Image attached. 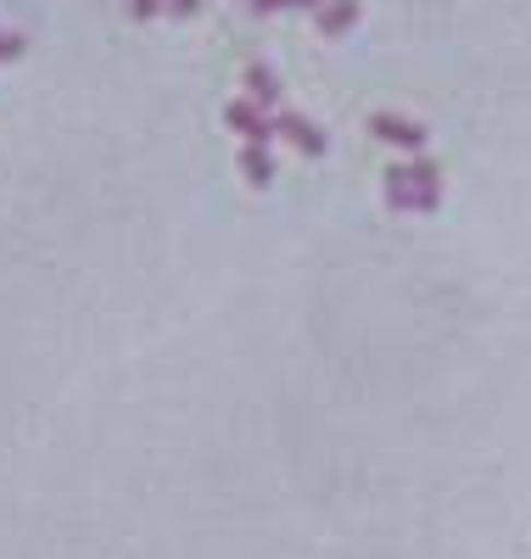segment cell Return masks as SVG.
Masks as SVG:
<instances>
[{
    "label": "cell",
    "mask_w": 531,
    "mask_h": 559,
    "mask_svg": "<svg viewBox=\"0 0 531 559\" xmlns=\"http://www.w3.org/2000/svg\"><path fill=\"white\" fill-rule=\"evenodd\" d=\"M369 134L380 140V146H398V152H409V157H420V152H425V140H430L425 123L398 118V112H369Z\"/></svg>",
    "instance_id": "obj_1"
},
{
    "label": "cell",
    "mask_w": 531,
    "mask_h": 559,
    "mask_svg": "<svg viewBox=\"0 0 531 559\" xmlns=\"http://www.w3.org/2000/svg\"><path fill=\"white\" fill-rule=\"evenodd\" d=\"M274 140H285V146H297L303 157H324L330 152V134L314 123V118H303V112H274Z\"/></svg>",
    "instance_id": "obj_2"
},
{
    "label": "cell",
    "mask_w": 531,
    "mask_h": 559,
    "mask_svg": "<svg viewBox=\"0 0 531 559\" xmlns=\"http://www.w3.org/2000/svg\"><path fill=\"white\" fill-rule=\"evenodd\" d=\"M224 123H229L240 140H247V146H269V140H274V112H263V107L247 102V96L224 107Z\"/></svg>",
    "instance_id": "obj_3"
},
{
    "label": "cell",
    "mask_w": 531,
    "mask_h": 559,
    "mask_svg": "<svg viewBox=\"0 0 531 559\" xmlns=\"http://www.w3.org/2000/svg\"><path fill=\"white\" fill-rule=\"evenodd\" d=\"M409 197H414V213H437L442 207V168L430 157H409Z\"/></svg>",
    "instance_id": "obj_4"
},
{
    "label": "cell",
    "mask_w": 531,
    "mask_h": 559,
    "mask_svg": "<svg viewBox=\"0 0 531 559\" xmlns=\"http://www.w3.org/2000/svg\"><path fill=\"white\" fill-rule=\"evenodd\" d=\"M358 17H364L358 0H324V7L314 12L319 39H342V34H353V28H358Z\"/></svg>",
    "instance_id": "obj_5"
},
{
    "label": "cell",
    "mask_w": 531,
    "mask_h": 559,
    "mask_svg": "<svg viewBox=\"0 0 531 559\" xmlns=\"http://www.w3.org/2000/svg\"><path fill=\"white\" fill-rule=\"evenodd\" d=\"M247 102H258L263 112H280V79L269 62H252L247 68Z\"/></svg>",
    "instance_id": "obj_6"
},
{
    "label": "cell",
    "mask_w": 531,
    "mask_h": 559,
    "mask_svg": "<svg viewBox=\"0 0 531 559\" xmlns=\"http://www.w3.org/2000/svg\"><path fill=\"white\" fill-rule=\"evenodd\" d=\"M240 174H247L252 191H269V185H274V157H269V146H240Z\"/></svg>",
    "instance_id": "obj_7"
},
{
    "label": "cell",
    "mask_w": 531,
    "mask_h": 559,
    "mask_svg": "<svg viewBox=\"0 0 531 559\" xmlns=\"http://www.w3.org/2000/svg\"><path fill=\"white\" fill-rule=\"evenodd\" d=\"M386 207H392V213H414V197H409V168H403V163L386 168Z\"/></svg>",
    "instance_id": "obj_8"
},
{
    "label": "cell",
    "mask_w": 531,
    "mask_h": 559,
    "mask_svg": "<svg viewBox=\"0 0 531 559\" xmlns=\"http://www.w3.org/2000/svg\"><path fill=\"white\" fill-rule=\"evenodd\" d=\"M23 51H28V39L17 28H0V62H17Z\"/></svg>",
    "instance_id": "obj_9"
},
{
    "label": "cell",
    "mask_w": 531,
    "mask_h": 559,
    "mask_svg": "<svg viewBox=\"0 0 531 559\" xmlns=\"http://www.w3.org/2000/svg\"><path fill=\"white\" fill-rule=\"evenodd\" d=\"M157 12H168V0H129V17H134V23H146V17H157Z\"/></svg>",
    "instance_id": "obj_10"
},
{
    "label": "cell",
    "mask_w": 531,
    "mask_h": 559,
    "mask_svg": "<svg viewBox=\"0 0 531 559\" xmlns=\"http://www.w3.org/2000/svg\"><path fill=\"white\" fill-rule=\"evenodd\" d=\"M208 0H168V17H197Z\"/></svg>",
    "instance_id": "obj_11"
},
{
    "label": "cell",
    "mask_w": 531,
    "mask_h": 559,
    "mask_svg": "<svg viewBox=\"0 0 531 559\" xmlns=\"http://www.w3.org/2000/svg\"><path fill=\"white\" fill-rule=\"evenodd\" d=\"M324 0H274V12H319Z\"/></svg>",
    "instance_id": "obj_12"
},
{
    "label": "cell",
    "mask_w": 531,
    "mask_h": 559,
    "mask_svg": "<svg viewBox=\"0 0 531 559\" xmlns=\"http://www.w3.org/2000/svg\"><path fill=\"white\" fill-rule=\"evenodd\" d=\"M247 7H252L258 17H269V12H274V0H247Z\"/></svg>",
    "instance_id": "obj_13"
}]
</instances>
